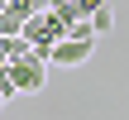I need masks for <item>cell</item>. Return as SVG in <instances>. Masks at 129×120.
<instances>
[{"label":"cell","mask_w":129,"mask_h":120,"mask_svg":"<svg viewBox=\"0 0 129 120\" xmlns=\"http://www.w3.org/2000/svg\"><path fill=\"white\" fill-rule=\"evenodd\" d=\"M43 82H48V63L34 58V48L0 67V91L5 96H34V91H43Z\"/></svg>","instance_id":"6da1fadb"},{"label":"cell","mask_w":129,"mask_h":120,"mask_svg":"<svg viewBox=\"0 0 129 120\" xmlns=\"http://www.w3.org/2000/svg\"><path fill=\"white\" fill-rule=\"evenodd\" d=\"M91 53H96V38H57L53 43V53H48V63L53 67H81V63H91Z\"/></svg>","instance_id":"7a4b0ae2"},{"label":"cell","mask_w":129,"mask_h":120,"mask_svg":"<svg viewBox=\"0 0 129 120\" xmlns=\"http://www.w3.org/2000/svg\"><path fill=\"white\" fill-rule=\"evenodd\" d=\"M24 29V14L14 10V5H0V38H10V34H19Z\"/></svg>","instance_id":"3957f363"},{"label":"cell","mask_w":129,"mask_h":120,"mask_svg":"<svg viewBox=\"0 0 129 120\" xmlns=\"http://www.w3.org/2000/svg\"><path fill=\"white\" fill-rule=\"evenodd\" d=\"M91 29H96V38H101V34H110V29H115V14H110V5H105V10H96V14H91Z\"/></svg>","instance_id":"277c9868"},{"label":"cell","mask_w":129,"mask_h":120,"mask_svg":"<svg viewBox=\"0 0 129 120\" xmlns=\"http://www.w3.org/2000/svg\"><path fill=\"white\" fill-rule=\"evenodd\" d=\"M67 38H96L91 19H72V24H67Z\"/></svg>","instance_id":"5b68a950"},{"label":"cell","mask_w":129,"mask_h":120,"mask_svg":"<svg viewBox=\"0 0 129 120\" xmlns=\"http://www.w3.org/2000/svg\"><path fill=\"white\" fill-rule=\"evenodd\" d=\"M72 5H77V14H81V19H91V14H96V10H105L110 0H72Z\"/></svg>","instance_id":"8992f818"},{"label":"cell","mask_w":129,"mask_h":120,"mask_svg":"<svg viewBox=\"0 0 129 120\" xmlns=\"http://www.w3.org/2000/svg\"><path fill=\"white\" fill-rule=\"evenodd\" d=\"M0 67H5V38H0Z\"/></svg>","instance_id":"52a82bcc"},{"label":"cell","mask_w":129,"mask_h":120,"mask_svg":"<svg viewBox=\"0 0 129 120\" xmlns=\"http://www.w3.org/2000/svg\"><path fill=\"white\" fill-rule=\"evenodd\" d=\"M0 5H5V0H0Z\"/></svg>","instance_id":"ba28073f"}]
</instances>
